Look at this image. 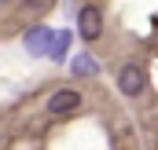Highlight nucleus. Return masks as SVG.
Listing matches in <instances>:
<instances>
[{
    "label": "nucleus",
    "mask_w": 158,
    "mask_h": 150,
    "mask_svg": "<svg viewBox=\"0 0 158 150\" xmlns=\"http://www.w3.org/2000/svg\"><path fill=\"white\" fill-rule=\"evenodd\" d=\"M48 40H52V30H48V26H33V30L22 37V44H26L30 55H44V51H48Z\"/></svg>",
    "instance_id": "obj_4"
},
{
    "label": "nucleus",
    "mask_w": 158,
    "mask_h": 150,
    "mask_svg": "<svg viewBox=\"0 0 158 150\" xmlns=\"http://www.w3.org/2000/svg\"><path fill=\"white\" fill-rule=\"evenodd\" d=\"M81 106V95L77 92H70V88H63V92H55L52 99H48V113H70Z\"/></svg>",
    "instance_id": "obj_3"
},
{
    "label": "nucleus",
    "mask_w": 158,
    "mask_h": 150,
    "mask_svg": "<svg viewBox=\"0 0 158 150\" xmlns=\"http://www.w3.org/2000/svg\"><path fill=\"white\" fill-rule=\"evenodd\" d=\"M96 73H99V62L92 55H77L74 59V77H96Z\"/></svg>",
    "instance_id": "obj_6"
},
{
    "label": "nucleus",
    "mask_w": 158,
    "mask_h": 150,
    "mask_svg": "<svg viewBox=\"0 0 158 150\" xmlns=\"http://www.w3.org/2000/svg\"><path fill=\"white\" fill-rule=\"evenodd\" d=\"M66 51H70V33L66 30H59V33H52V40H48V59H66Z\"/></svg>",
    "instance_id": "obj_5"
},
{
    "label": "nucleus",
    "mask_w": 158,
    "mask_h": 150,
    "mask_svg": "<svg viewBox=\"0 0 158 150\" xmlns=\"http://www.w3.org/2000/svg\"><path fill=\"white\" fill-rule=\"evenodd\" d=\"M143 84H147V77H143V70H140L136 62H129V66H121V70H118V88H121V95L136 99V95L143 92Z\"/></svg>",
    "instance_id": "obj_2"
},
{
    "label": "nucleus",
    "mask_w": 158,
    "mask_h": 150,
    "mask_svg": "<svg viewBox=\"0 0 158 150\" xmlns=\"http://www.w3.org/2000/svg\"><path fill=\"white\" fill-rule=\"evenodd\" d=\"M30 7H48V0H26Z\"/></svg>",
    "instance_id": "obj_7"
},
{
    "label": "nucleus",
    "mask_w": 158,
    "mask_h": 150,
    "mask_svg": "<svg viewBox=\"0 0 158 150\" xmlns=\"http://www.w3.org/2000/svg\"><path fill=\"white\" fill-rule=\"evenodd\" d=\"M99 33H103V15L96 4H85L77 11V37L85 44H92V40H99Z\"/></svg>",
    "instance_id": "obj_1"
}]
</instances>
